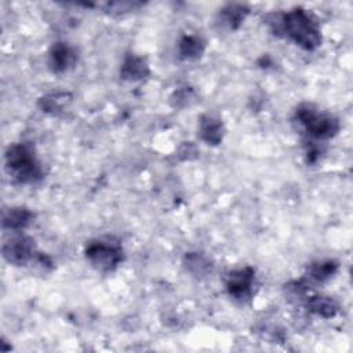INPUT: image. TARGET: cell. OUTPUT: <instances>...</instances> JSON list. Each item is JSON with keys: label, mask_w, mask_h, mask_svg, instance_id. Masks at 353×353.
Listing matches in <instances>:
<instances>
[{"label": "cell", "mask_w": 353, "mask_h": 353, "mask_svg": "<svg viewBox=\"0 0 353 353\" xmlns=\"http://www.w3.org/2000/svg\"><path fill=\"white\" fill-rule=\"evenodd\" d=\"M281 30L301 48L313 51L321 46V32L317 19L302 7H295L281 15Z\"/></svg>", "instance_id": "6da1fadb"}, {"label": "cell", "mask_w": 353, "mask_h": 353, "mask_svg": "<svg viewBox=\"0 0 353 353\" xmlns=\"http://www.w3.org/2000/svg\"><path fill=\"white\" fill-rule=\"evenodd\" d=\"M6 170L19 183H36L43 178L41 165L30 143H12L6 150Z\"/></svg>", "instance_id": "7a4b0ae2"}, {"label": "cell", "mask_w": 353, "mask_h": 353, "mask_svg": "<svg viewBox=\"0 0 353 353\" xmlns=\"http://www.w3.org/2000/svg\"><path fill=\"white\" fill-rule=\"evenodd\" d=\"M295 117L303 127L305 132L319 141L330 139L335 137L341 128L335 116L321 112L310 103H302L295 110Z\"/></svg>", "instance_id": "3957f363"}, {"label": "cell", "mask_w": 353, "mask_h": 353, "mask_svg": "<svg viewBox=\"0 0 353 353\" xmlns=\"http://www.w3.org/2000/svg\"><path fill=\"white\" fill-rule=\"evenodd\" d=\"M87 261L101 272L114 270L124 259V251L119 239L103 236L91 240L85 247Z\"/></svg>", "instance_id": "277c9868"}, {"label": "cell", "mask_w": 353, "mask_h": 353, "mask_svg": "<svg viewBox=\"0 0 353 353\" xmlns=\"http://www.w3.org/2000/svg\"><path fill=\"white\" fill-rule=\"evenodd\" d=\"M254 280L255 270L251 266H244L230 272L226 280L228 294L239 302L248 301L252 295Z\"/></svg>", "instance_id": "5b68a950"}, {"label": "cell", "mask_w": 353, "mask_h": 353, "mask_svg": "<svg viewBox=\"0 0 353 353\" xmlns=\"http://www.w3.org/2000/svg\"><path fill=\"white\" fill-rule=\"evenodd\" d=\"M34 254V241L28 236H15L3 245V256L17 266L26 265Z\"/></svg>", "instance_id": "8992f818"}, {"label": "cell", "mask_w": 353, "mask_h": 353, "mask_svg": "<svg viewBox=\"0 0 353 353\" xmlns=\"http://www.w3.org/2000/svg\"><path fill=\"white\" fill-rule=\"evenodd\" d=\"M77 55L68 43H54L48 52V66L54 73H63L76 63Z\"/></svg>", "instance_id": "52a82bcc"}, {"label": "cell", "mask_w": 353, "mask_h": 353, "mask_svg": "<svg viewBox=\"0 0 353 353\" xmlns=\"http://www.w3.org/2000/svg\"><path fill=\"white\" fill-rule=\"evenodd\" d=\"M223 124L218 117L211 114H204L200 117L199 123V134L200 138L208 145H218L223 138Z\"/></svg>", "instance_id": "ba28073f"}, {"label": "cell", "mask_w": 353, "mask_h": 353, "mask_svg": "<svg viewBox=\"0 0 353 353\" xmlns=\"http://www.w3.org/2000/svg\"><path fill=\"white\" fill-rule=\"evenodd\" d=\"M150 70L149 66L146 63V61L135 54H130L125 57L121 69H120V74L124 80H130V81H138V80H143L149 76Z\"/></svg>", "instance_id": "9c48e42d"}, {"label": "cell", "mask_w": 353, "mask_h": 353, "mask_svg": "<svg viewBox=\"0 0 353 353\" xmlns=\"http://www.w3.org/2000/svg\"><path fill=\"white\" fill-rule=\"evenodd\" d=\"M33 218L34 215L30 210L25 207H12L3 214V228L8 230H22Z\"/></svg>", "instance_id": "30bf717a"}, {"label": "cell", "mask_w": 353, "mask_h": 353, "mask_svg": "<svg viewBox=\"0 0 353 353\" xmlns=\"http://www.w3.org/2000/svg\"><path fill=\"white\" fill-rule=\"evenodd\" d=\"M205 50V43L200 36L186 34L179 40L178 52L179 57L185 61H196L199 59Z\"/></svg>", "instance_id": "8fae6325"}, {"label": "cell", "mask_w": 353, "mask_h": 353, "mask_svg": "<svg viewBox=\"0 0 353 353\" xmlns=\"http://www.w3.org/2000/svg\"><path fill=\"white\" fill-rule=\"evenodd\" d=\"M307 309L324 319L334 317L338 313L336 302L330 296L314 295L307 299Z\"/></svg>", "instance_id": "7c38bea8"}, {"label": "cell", "mask_w": 353, "mask_h": 353, "mask_svg": "<svg viewBox=\"0 0 353 353\" xmlns=\"http://www.w3.org/2000/svg\"><path fill=\"white\" fill-rule=\"evenodd\" d=\"M338 262L332 261V259H325V261H317L309 265L307 268V274L310 279L316 280V281H327L331 277H334V274L338 272Z\"/></svg>", "instance_id": "4fadbf2b"}, {"label": "cell", "mask_w": 353, "mask_h": 353, "mask_svg": "<svg viewBox=\"0 0 353 353\" xmlns=\"http://www.w3.org/2000/svg\"><path fill=\"white\" fill-rule=\"evenodd\" d=\"M248 15V8L244 4H228L222 8L221 17L223 23H226L230 29H237L245 17Z\"/></svg>", "instance_id": "5bb4252c"}, {"label": "cell", "mask_w": 353, "mask_h": 353, "mask_svg": "<svg viewBox=\"0 0 353 353\" xmlns=\"http://www.w3.org/2000/svg\"><path fill=\"white\" fill-rule=\"evenodd\" d=\"M69 95L66 92H52L40 99V108L43 112L47 113H55L62 110V108L66 105Z\"/></svg>", "instance_id": "9a60e30c"}, {"label": "cell", "mask_w": 353, "mask_h": 353, "mask_svg": "<svg viewBox=\"0 0 353 353\" xmlns=\"http://www.w3.org/2000/svg\"><path fill=\"white\" fill-rule=\"evenodd\" d=\"M186 269L193 274H205L210 270V262L201 254L190 252L185 256Z\"/></svg>", "instance_id": "2e32d148"}]
</instances>
